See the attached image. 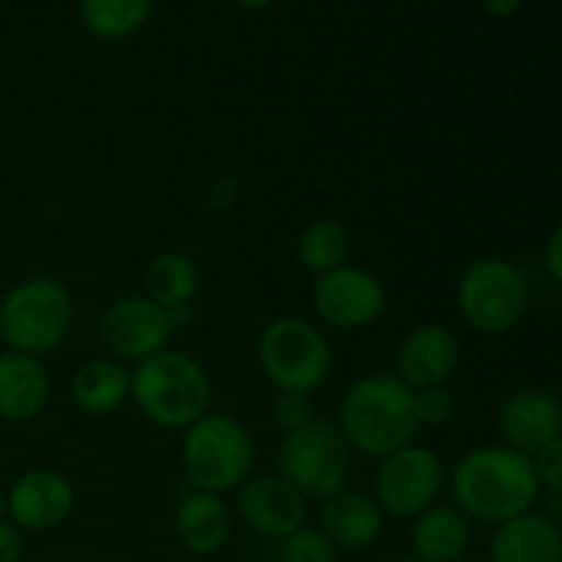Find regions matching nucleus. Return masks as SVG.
Here are the masks:
<instances>
[{
  "instance_id": "9d476101",
  "label": "nucleus",
  "mask_w": 562,
  "mask_h": 562,
  "mask_svg": "<svg viewBox=\"0 0 562 562\" xmlns=\"http://www.w3.org/2000/svg\"><path fill=\"white\" fill-rule=\"evenodd\" d=\"M311 300L318 322L338 333H362L387 311V289L382 278L357 263L313 278Z\"/></svg>"
},
{
  "instance_id": "423d86ee",
  "label": "nucleus",
  "mask_w": 562,
  "mask_h": 562,
  "mask_svg": "<svg viewBox=\"0 0 562 562\" xmlns=\"http://www.w3.org/2000/svg\"><path fill=\"white\" fill-rule=\"evenodd\" d=\"M258 366L278 393H316L333 373V346L302 316L272 318L258 335Z\"/></svg>"
},
{
  "instance_id": "f3484780",
  "label": "nucleus",
  "mask_w": 562,
  "mask_h": 562,
  "mask_svg": "<svg viewBox=\"0 0 562 562\" xmlns=\"http://www.w3.org/2000/svg\"><path fill=\"white\" fill-rule=\"evenodd\" d=\"M384 510L373 494L344 488L333 497L322 499L318 508V530L338 547V552H362L373 547L384 532Z\"/></svg>"
},
{
  "instance_id": "6ab92c4d",
  "label": "nucleus",
  "mask_w": 562,
  "mask_h": 562,
  "mask_svg": "<svg viewBox=\"0 0 562 562\" xmlns=\"http://www.w3.org/2000/svg\"><path fill=\"white\" fill-rule=\"evenodd\" d=\"M492 562H562V527L549 516L521 514L494 527L488 543Z\"/></svg>"
},
{
  "instance_id": "6e6552de",
  "label": "nucleus",
  "mask_w": 562,
  "mask_h": 562,
  "mask_svg": "<svg viewBox=\"0 0 562 562\" xmlns=\"http://www.w3.org/2000/svg\"><path fill=\"white\" fill-rule=\"evenodd\" d=\"M351 445L333 420H313L285 434L278 448V475L305 499H327L344 492L351 475Z\"/></svg>"
},
{
  "instance_id": "39448f33",
  "label": "nucleus",
  "mask_w": 562,
  "mask_h": 562,
  "mask_svg": "<svg viewBox=\"0 0 562 562\" xmlns=\"http://www.w3.org/2000/svg\"><path fill=\"white\" fill-rule=\"evenodd\" d=\"M181 467L198 492H236L256 470V439L228 412H206L181 431Z\"/></svg>"
},
{
  "instance_id": "412c9836",
  "label": "nucleus",
  "mask_w": 562,
  "mask_h": 562,
  "mask_svg": "<svg viewBox=\"0 0 562 562\" xmlns=\"http://www.w3.org/2000/svg\"><path fill=\"white\" fill-rule=\"evenodd\" d=\"M412 554L426 562H459L472 543V525L456 505H431L412 519Z\"/></svg>"
},
{
  "instance_id": "f03ea898",
  "label": "nucleus",
  "mask_w": 562,
  "mask_h": 562,
  "mask_svg": "<svg viewBox=\"0 0 562 562\" xmlns=\"http://www.w3.org/2000/svg\"><path fill=\"white\" fill-rule=\"evenodd\" d=\"M338 428L355 453L384 459L415 442L420 434L415 390L395 373H366L340 398Z\"/></svg>"
},
{
  "instance_id": "f704fd0d",
  "label": "nucleus",
  "mask_w": 562,
  "mask_h": 562,
  "mask_svg": "<svg viewBox=\"0 0 562 562\" xmlns=\"http://www.w3.org/2000/svg\"><path fill=\"white\" fill-rule=\"evenodd\" d=\"M450 3H464V0H450Z\"/></svg>"
},
{
  "instance_id": "2eb2a0df",
  "label": "nucleus",
  "mask_w": 562,
  "mask_h": 562,
  "mask_svg": "<svg viewBox=\"0 0 562 562\" xmlns=\"http://www.w3.org/2000/svg\"><path fill=\"white\" fill-rule=\"evenodd\" d=\"M499 445L536 456L562 434V404L552 393L521 387L503 401L497 412Z\"/></svg>"
},
{
  "instance_id": "2f4dec72",
  "label": "nucleus",
  "mask_w": 562,
  "mask_h": 562,
  "mask_svg": "<svg viewBox=\"0 0 562 562\" xmlns=\"http://www.w3.org/2000/svg\"><path fill=\"white\" fill-rule=\"evenodd\" d=\"M231 3L239 5V9H245V11H263V9H269L274 0H231Z\"/></svg>"
},
{
  "instance_id": "f257e3e1",
  "label": "nucleus",
  "mask_w": 562,
  "mask_h": 562,
  "mask_svg": "<svg viewBox=\"0 0 562 562\" xmlns=\"http://www.w3.org/2000/svg\"><path fill=\"white\" fill-rule=\"evenodd\" d=\"M450 494L461 514L481 525H505L530 514L541 494L530 456L508 445H481L456 461L450 472Z\"/></svg>"
},
{
  "instance_id": "ddd939ff",
  "label": "nucleus",
  "mask_w": 562,
  "mask_h": 562,
  "mask_svg": "<svg viewBox=\"0 0 562 562\" xmlns=\"http://www.w3.org/2000/svg\"><path fill=\"white\" fill-rule=\"evenodd\" d=\"M236 516L250 532L285 541L305 527L307 499L280 475H252L236 488Z\"/></svg>"
},
{
  "instance_id": "b1692460",
  "label": "nucleus",
  "mask_w": 562,
  "mask_h": 562,
  "mask_svg": "<svg viewBox=\"0 0 562 562\" xmlns=\"http://www.w3.org/2000/svg\"><path fill=\"white\" fill-rule=\"evenodd\" d=\"M349 228L333 217H322L307 225L300 236V245H296V256H300L302 269L311 272L313 278H322V274L346 267L349 263Z\"/></svg>"
},
{
  "instance_id": "4468645a",
  "label": "nucleus",
  "mask_w": 562,
  "mask_h": 562,
  "mask_svg": "<svg viewBox=\"0 0 562 562\" xmlns=\"http://www.w3.org/2000/svg\"><path fill=\"white\" fill-rule=\"evenodd\" d=\"M461 360L459 338L450 327L437 322L409 329L398 344L395 376L412 390L445 387L453 379Z\"/></svg>"
},
{
  "instance_id": "f8f14e48",
  "label": "nucleus",
  "mask_w": 562,
  "mask_h": 562,
  "mask_svg": "<svg viewBox=\"0 0 562 562\" xmlns=\"http://www.w3.org/2000/svg\"><path fill=\"white\" fill-rule=\"evenodd\" d=\"M77 492L69 477L58 470H27L5 492V519L22 532L58 530L75 514Z\"/></svg>"
},
{
  "instance_id": "7ed1b4c3",
  "label": "nucleus",
  "mask_w": 562,
  "mask_h": 562,
  "mask_svg": "<svg viewBox=\"0 0 562 562\" xmlns=\"http://www.w3.org/2000/svg\"><path fill=\"white\" fill-rule=\"evenodd\" d=\"M130 401L151 426L187 431L212 412V379L192 355L165 349L132 368Z\"/></svg>"
},
{
  "instance_id": "c756f323",
  "label": "nucleus",
  "mask_w": 562,
  "mask_h": 562,
  "mask_svg": "<svg viewBox=\"0 0 562 562\" xmlns=\"http://www.w3.org/2000/svg\"><path fill=\"white\" fill-rule=\"evenodd\" d=\"M543 263L554 283L562 285V223L549 234L547 247H543Z\"/></svg>"
},
{
  "instance_id": "0eeeda50",
  "label": "nucleus",
  "mask_w": 562,
  "mask_h": 562,
  "mask_svg": "<svg viewBox=\"0 0 562 562\" xmlns=\"http://www.w3.org/2000/svg\"><path fill=\"white\" fill-rule=\"evenodd\" d=\"M456 305L467 327L494 338L510 333L525 318L530 285L525 272L508 258H477L456 283Z\"/></svg>"
},
{
  "instance_id": "473e14b6",
  "label": "nucleus",
  "mask_w": 562,
  "mask_h": 562,
  "mask_svg": "<svg viewBox=\"0 0 562 562\" xmlns=\"http://www.w3.org/2000/svg\"><path fill=\"white\" fill-rule=\"evenodd\" d=\"M5 516V492H3V486H0V519H3Z\"/></svg>"
},
{
  "instance_id": "7c9ffc66",
  "label": "nucleus",
  "mask_w": 562,
  "mask_h": 562,
  "mask_svg": "<svg viewBox=\"0 0 562 562\" xmlns=\"http://www.w3.org/2000/svg\"><path fill=\"white\" fill-rule=\"evenodd\" d=\"M521 3H525V0H483V9L492 16L505 20V16H514L516 11L521 9Z\"/></svg>"
},
{
  "instance_id": "c85d7f7f",
  "label": "nucleus",
  "mask_w": 562,
  "mask_h": 562,
  "mask_svg": "<svg viewBox=\"0 0 562 562\" xmlns=\"http://www.w3.org/2000/svg\"><path fill=\"white\" fill-rule=\"evenodd\" d=\"M25 558V532L11 519H0V562H20Z\"/></svg>"
},
{
  "instance_id": "c9c22d12",
  "label": "nucleus",
  "mask_w": 562,
  "mask_h": 562,
  "mask_svg": "<svg viewBox=\"0 0 562 562\" xmlns=\"http://www.w3.org/2000/svg\"><path fill=\"white\" fill-rule=\"evenodd\" d=\"M560 404H562V398H560Z\"/></svg>"
},
{
  "instance_id": "20e7f679",
  "label": "nucleus",
  "mask_w": 562,
  "mask_h": 562,
  "mask_svg": "<svg viewBox=\"0 0 562 562\" xmlns=\"http://www.w3.org/2000/svg\"><path fill=\"white\" fill-rule=\"evenodd\" d=\"M75 324V296L64 280L33 274L0 296V340L5 349L47 357L60 349Z\"/></svg>"
},
{
  "instance_id": "393cba45",
  "label": "nucleus",
  "mask_w": 562,
  "mask_h": 562,
  "mask_svg": "<svg viewBox=\"0 0 562 562\" xmlns=\"http://www.w3.org/2000/svg\"><path fill=\"white\" fill-rule=\"evenodd\" d=\"M283 562H338V547L318 527H300L283 541Z\"/></svg>"
},
{
  "instance_id": "cd10ccee",
  "label": "nucleus",
  "mask_w": 562,
  "mask_h": 562,
  "mask_svg": "<svg viewBox=\"0 0 562 562\" xmlns=\"http://www.w3.org/2000/svg\"><path fill=\"white\" fill-rule=\"evenodd\" d=\"M532 467H536L541 488H549L552 494H562V434L532 456Z\"/></svg>"
},
{
  "instance_id": "bb28decb",
  "label": "nucleus",
  "mask_w": 562,
  "mask_h": 562,
  "mask_svg": "<svg viewBox=\"0 0 562 562\" xmlns=\"http://www.w3.org/2000/svg\"><path fill=\"white\" fill-rule=\"evenodd\" d=\"M272 420L274 426L285 434H294L305 428L307 423L316 420L311 395L305 393H278L272 401Z\"/></svg>"
},
{
  "instance_id": "1a4fd4ad",
  "label": "nucleus",
  "mask_w": 562,
  "mask_h": 562,
  "mask_svg": "<svg viewBox=\"0 0 562 562\" xmlns=\"http://www.w3.org/2000/svg\"><path fill=\"white\" fill-rule=\"evenodd\" d=\"M445 488V464L426 445H406L379 459L373 477V499L384 516L412 521L437 505Z\"/></svg>"
},
{
  "instance_id": "72a5a7b5",
  "label": "nucleus",
  "mask_w": 562,
  "mask_h": 562,
  "mask_svg": "<svg viewBox=\"0 0 562 562\" xmlns=\"http://www.w3.org/2000/svg\"><path fill=\"white\" fill-rule=\"evenodd\" d=\"M404 562H426V560H420V558H415V554H409V558H406Z\"/></svg>"
},
{
  "instance_id": "4be33fe9",
  "label": "nucleus",
  "mask_w": 562,
  "mask_h": 562,
  "mask_svg": "<svg viewBox=\"0 0 562 562\" xmlns=\"http://www.w3.org/2000/svg\"><path fill=\"white\" fill-rule=\"evenodd\" d=\"M201 291V269L195 258L181 250H165L148 261L143 274V294L165 311L187 307Z\"/></svg>"
},
{
  "instance_id": "a878e982",
  "label": "nucleus",
  "mask_w": 562,
  "mask_h": 562,
  "mask_svg": "<svg viewBox=\"0 0 562 562\" xmlns=\"http://www.w3.org/2000/svg\"><path fill=\"white\" fill-rule=\"evenodd\" d=\"M459 412V401L450 393L448 384L445 387H426L415 390V415L420 428H442L456 420Z\"/></svg>"
},
{
  "instance_id": "dca6fc26",
  "label": "nucleus",
  "mask_w": 562,
  "mask_h": 562,
  "mask_svg": "<svg viewBox=\"0 0 562 562\" xmlns=\"http://www.w3.org/2000/svg\"><path fill=\"white\" fill-rule=\"evenodd\" d=\"M173 536L187 554L212 558L223 552L234 536V508L223 494L192 488L173 510Z\"/></svg>"
},
{
  "instance_id": "5701e85b",
  "label": "nucleus",
  "mask_w": 562,
  "mask_h": 562,
  "mask_svg": "<svg viewBox=\"0 0 562 562\" xmlns=\"http://www.w3.org/2000/svg\"><path fill=\"white\" fill-rule=\"evenodd\" d=\"M154 11V0H80V20L93 38L121 42L140 31Z\"/></svg>"
},
{
  "instance_id": "a211bd4d",
  "label": "nucleus",
  "mask_w": 562,
  "mask_h": 562,
  "mask_svg": "<svg viewBox=\"0 0 562 562\" xmlns=\"http://www.w3.org/2000/svg\"><path fill=\"white\" fill-rule=\"evenodd\" d=\"M53 379L42 357L0 351V420L31 423L47 409Z\"/></svg>"
},
{
  "instance_id": "9b49d317",
  "label": "nucleus",
  "mask_w": 562,
  "mask_h": 562,
  "mask_svg": "<svg viewBox=\"0 0 562 562\" xmlns=\"http://www.w3.org/2000/svg\"><path fill=\"white\" fill-rule=\"evenodd\" d=\"M173 322L165 307L146 294H126L110 302L99 318V340L108 355L119 362H137L159 355L170 346Z\"/></svg>"
},
{
  "instance_id": "aec40b11",
  "label": "nucleus",
  "mask_w": 562,
  "mask_h": 562,
  "mask_svg": "<svg viewBox=\"0 0 562 562\" xmlns=\"http://www.w3.org/2000/svg\"><path fill=\"white\" fill-rule=\"evenodd\" d=\"M71 404L88 417H110L132 398V371L113 357L88 360L71 373Z\"/></svg>"
}]
</instances>
